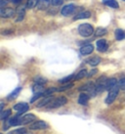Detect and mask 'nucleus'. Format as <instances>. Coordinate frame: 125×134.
Returning <instances> with one entry per match:
<instances>
[{
    "label": "nucleus",
    "instance_id": "obj_1",
    "mask_svg": "<svg viewBox=\"0 0 125 134\" xmlns=\"http://www.w3.org/2000/svg\"><path fill=\"white\" fill-rule=\"evenodd\" d=\"M78 32L81 36L83 37H88L90 35H92L94 32V29L91 25L89 24H82L78 26Z\"/></svg>",
    "mask_w": 125,
    "mask_h": 134
},
{
    "label": "nucleus",
    "instance_id": "obj_2",
    "mask_svg": "<svg viewBox=\"0 0 125 134\" xmlns=\"http://www.w3.org/2000/svg\"><path fill=\"white\" fill-rule=\"evenodd\" d=\"M66 102H67V100H66V97H58V98H56V99H53V100L46 106V108H48V109L60 108V107L64 106L65 104H66Z\"/></svg>",
    "mask_w": 125,
    "mask_h": 134
},
{
    "label": "nucleus",
    "instance_id": "obj_3",
    "mask_svg": "<svg viewBox=\"0 0 125 134\" xmlns=\"http://www.w3.org/2000/svg\"><path fill=\"white\" fill-rule=\"evenodd\" d=\"M107 79H109V78H107L106 76H101L100 78H98V80H97L95 83L97 93H101V92H103L104 90H106Z\"/></svg>",
    "mask_w": 125,
    "mask_h": 134
},
{
    "label": "nucleus",
    "instance_id": "obj_4",
    "mask_svg": "<svg viewBox=\"0 0 125 134\" xmlns=\"http://www.w3.org/2000/svg\"><path fill=\"white\" fill-rule=\"evenodd\" d=\"M119 89H120V87L119 85H116L114 88L109 91V94H107V97L106 98V103L107 104H111L114 100H115V98L117 97L118 95V92H119Z\"/></svg>",
    "mask_w": 125,
    "mask_h": 134
},
{
    "label": "nucleus",
    "instance_id": "obj_5",
    "mask_svg": "<svg viewBox=\"0 0 125 134\" xmlns=\"http://www.w3.org/2000/svg\"><path fill=\"white\" fill-rule=\"evenodd\" d=\"M36 119L35 115H32V114H26V115H22L19 118V125H24V124H29L31 121H33L34 119Z\"/></svg>",
    "mask_w": 125,
    "mask_h": 134
},
{
    "label": "nucleus",
    "instance_id": "obj_6",
    "mask_svg": "<svg viewBox=\"0 0 125 134\" xmlns=\"http://www.w3.org/2000/svg\"><path fill=\"white\" fill-rule=\"evenodd\" d=\"M48 127V124L43 120H38V121H34L30 125V129L31 130H43L46 129Z\"/></svg>",
    "mask_w": 125,
    "mask_h": 134
},
{
    "label": "nucleus",
    "instance_id": "obj_7",
    "mask_svg": "<svg viewBox=\"0 0 125 134\" xmlns=\"http://www.w3.org/2000/svg\"><path fill=\"white\" fill-rule=\"evenodd\" d=\"M74 11H75V6H74L73 4H67V5L62 7V9L61 10V13H62V16L69 17L71 14H73Z\"/></svg>",
    "mask_w": 125,
    "mask_h": 134
},
{
    "label": "nucleus",
    "instance_id": "obj_8",
    "mask_svg": "<svg viewBox=\"0 0 125 134\" xmlns=\"http://www.w3.org/2000/svg\"><path fill=\"white\" fill-rule=\"evenodd\" d=\"M15 15V10L12 9V8H1L0 9V16L2 18H11Z\"/></svg>",
    "mask_w": 125,
    "mask_h": 134
},
{
    "label": "nucleus",
    "instance_id": "obj_9",
    "mask_svg": "<svg viewBox=\"0 0 125 134\" xmlns=\"http://www.w3.org/2000/svg\"><path fill=\"white\" fill-rule=\"evenodd\" d=\"M13 109L15 110L16 112H18V114L20 115L24 114V113H26L27 110H29V105L26 104V103H18V104H16Z\"/></svg>",
    "mask_w": 125,
    "mask_h": 134
},
{
    "label": "nucleus",
    "instance_id": "obj_10",
    "mask_svg": "<svg viewBox=\"0 0 125 134\" xmlns=\"http://www.w3.org/2000/svg\"><path fill=\"white\" fill-rule=\"evenodd\" d=\"M97 49H98V51L100 52H105V51H107V47H109V44H107V40H105V39H100V40L97 41Z\"/></svg>",
    "mask_w": 125,
    "mask_h": 134
},
{
    "label": "nucleus",
    "instance_id": "obj_11",
    "mask_svg": "<svg viewBox=\"0 0 125 134\" xmlns=\"http://www.w3.org/2000/svg\"><path fill=\"white\" fill-rule=\"evenodd\" d=\"M93 51H94V46H93L92 44H86L80 48V54L83 55V56L90 55Z\"/></svg>",
    "mask_w": 125,
    "mask_h": 134
},
{
    "label": "nucleus",
    "instance_id": "obj_12",
    "mask_svg": "<svg viewBox=\"0 0 125 134\" xmlns=\"http://www.w3.org/2000/svg\"><path fill=\"white\" fill-rule=\"evenodd\" d=\"M16 14H17V18H16V22H21L22 20H24L25 18V14H26V11H25V7H19L16 11Z\"/></svg>",
    "mask_w": 125,
    "mask_h": 134
},
{
    "label": "nucleus",
    "instance_id": "obj_13",
    "mask_svg": "<svg viewBox=\"0 0 125 134\" xmlns=\"http://www.w3.org/2000/svg\"><path fill=\"white\" fill-rule=\"evenodd\" d=\"M117 84H118V82H117V80H116V78H110V79H107L106 90L110 91V90L112 89V88H114Z\"/></svg>",
    "mask_w": 125,
    "mask_h": 134
},
{
    "label": "nucleus",
    "instance_id": "obj_14",
    "mask_svg": "<svg viewBox=\"0 0 125 134\" xmlns=\"http://www.w3.org/2000/svg\"><path fill=\"white\" fill-rule=\"evenodd\" d=\"M103 3L107 7L113 8V9H117L119 7V4L116 0H103Z\"/></svg>",
    "mask_w": 125,
    "mask_h": 134
},
{
    "label": "nucleus",
    "instance_id": "obj_15",
    "mask_svg": "<svg viewBox=\"0 0 125 134\" xmlns=\"http://www.w3.org/2000/svg\"><path fill=\"white\" fill-rule=\"evenodd\" d=\"M89 98H90V96H89L88 94H86V93H80V95H79V97H78V104H80V105H86L87 103H88Z\"/></svg>",
    "mask_w": 125,
    "mask_h": 134
},
{
    "label": "nucleus",
    "instance_id": "obj_16",
    "mask_svg": "<svg viewBox=\"0 0 125 134\" xmlns=\"http://www.w3.org/2000/svg\"><path fill=\"white\" fill-rule=\"evenodd\" d=\"M91 17V13L89 11H83V12H80V13H78L77 15L75 16L73 18V20H81V19H88Z\"/></svg>",
    "mask_w": 125,
    "mask_h": 134
},
{
    "label": "nucleus",
    "instance_id": "obj_17",
    "mask_svg": "<svg viewBox=\"0 0 125 134\" xmlns=\"http://www.w3.org/2000/svg\"><path fill=\"white\" fill-rule=\"evenodd\" d=\"M53 99H54V98H53L52 96H46L45 98L41 99L40 102H39V103L37 104V107H38V108L44 107V106L46 107V106H47V105L49 104V103H50V102H51V101L53 100Z\"/></svg>",
    "mask_w": 125,
    "mask_h": 134
},
{
    "label": "nucleus",
    "instance_id": "obj_18",
    "mask_svg": "<svg viewBox=\"0 0 125 134\" xmlns=\"http://www.w3.org/2000/svg\"><path fill=\"white\" fill-rule=\"evenodd\" d=\"M50 2H51V0H39L38 4H37V8L39 10H46Z\"/></svg>",
    "mask_w": 125,
    "mask_h": 134
},
{
    "label": "nucleus",
    "instance_id": "obj_19",
    "mask_svg": "<svg viewBox=\"0 0 125 134\" xmlns=\"http://www.w3.org/2000/svg\"><path fill=\"white\" fill-rule=\"evenodd\" d=\"M87 63H88L90 66H92V67H96V66H98V65L101 63V58L98 56L89 58V59L87 60Z\"/></svg>",
    "mask_w": 125,
    "mask_h": 134
},
{
    "label": "nucleus",
    "instance_id": "obj_20",
    "mask_svg": "<svg viewBox=\"0 0 125 134\" xmlns=\"http://www.w3.org/2000/svg\"><path fill=\"white\" fill-rule=\"evenodd\" d=\"M32 92H33V94L44 93V86H43V84L35 83V84L32 86Z\"/></svg>",
    "mask_w": 125,
    "mask_h": 134
},
{
    "label": "nucleus",
    "instance_id": "obj_21",
    "mask_svg": "<svg viewBox=\"0 0 125 134\" xmlns=\"http://www.w3.org/2000/svg\"><path fill=\"white\" fill-rule=\"evenodd\" d=\"M114 34H115V38L117 40H123L125 38V32L122 30H120V29H117V30H115Z\"/></svg>",
    "mask_w": 125,
    "mask_h": 134
},
{
    "label": "nucleus",
    "instance_id": "obj_22",
    "mask_svg": "<svg viewBox=\"0 0 125 134\" xmlns=\"http://www.w3.org/2000/svg\"><path fill=\"white\" fill-rule=\"evenodd\" d=\"M21 90H22V88H21V87H18V88H16V89L14 90V91H13V92H12V93L7 97V99H8V100H10V101L14 100L16 97H17L19 94H20Z\"/></svg>",
    "mask_w": 125,
    "mask_h": 134
},
{
    "label": "nucleus",
    "instance_id": "obj_23",
    "mask_svg": "<svg viewBox=\"0 0 125 134\" xmlns=\"http://www.w3.org/2000/svg\"><path fill=\"white\" fill-rule=\"evenodd\" d=\"M87 75H88V72H87L86 70H81L77 75L74 76V79H75V80H79V79H82V78L85 77V76H87Z\"/></svg>",
    "mask_w": 125,
    "mask_h": 134
},
{
    "label": "nucleus",
    "instance_id": "obj_24",
    "mask_svg": "<svg viewBox=\"0 0 125 134\" xmlns=\"http://www.w3.org/2000/svg\"><path fill=\"white\" fill-rule=\"evenodd\" d=\"M107 30L104 29V27H98L95 31V35L96 36H104L105 34H107Z\"/></svg>",
    "mask_w": 125,
    "mask_h": 134
},
{
    "label": "nucleus",
    "instance_id": "obj_25",
    "mask_svg": "<svg viewBox=\"0 0 125 134\" xmlns=\"http://www.w3.org/2000/svg\"><path fill=\"white\" fill-rule=\"evenodd\" d=\"M11 115V110H6V111H2L0 114V119L1 120H6L8 116Z\"/></svg>",
    "mask_w": 125,
    "mask_h": 134
},
{
    "label": "nucleus",
    "instance_id": "obj_26",
    "mask_svg": "<svg viewBox=\"0 0 125 134\" xmlns=\"http://www.w3.org/2000/svg\"><path fill=\"white\" fill-rule=\"evenodd\" d=\"M38 1L39 0H27V2H26V8H29V9L34 8L35 6H37Z\"/></svg>",
    "mask_w": 125,
    "mask_h": 134
},
{
    "label": "nucleus",
    "instance_id": "obj_27",
    "mask_svg": "<svg viewBox=\"0 0 125 134\" xmlns=\"http://www.w3.org/2000/svg\"><path fill=\"white\" fill-rule=\"evenodd\" d=\"M34 82L35 83H39V84H45L46 82H47V79L43 76H36V77H34Z\"/></svg>",
    "mask_w": 125,
    "mask_h": 134
},
{
    "label": "nucleus",
    "instance_id": "obj_28",
    "mask_svg": "<svg viewBox=\"0 0 125 134\" xmlns=\"http://www.w3.org/2000/svg\"><path fill=\"white\" fill-rule=\"evenodd\" d=\"M73 77H74L73 75H67V76H66V77L60 79L59 82H60V83H69V82H70Z\"/></svg>",
    "mask_w": 125,
    "mask_h": 134
},
{
    "label": "nucleus",
    "instance_id": "obj_29",
    "mask_svg": "<svg viewBox=\"0 0 125 134\" xmlns=\"http://www.w3.org/2000/svg\"><path fill=\"white\" fill-rule=\"evenodd\" d=\"M56 91H58V88H56V87H51V88L47 89L46 91H44L43 96H50L51 94H53L54 92H56Z\"/></svg>",
    "mask_w": 125,
    "mask_h": 134
},
{
    "label": "nucleus",
    "instance_id": "obj_30",
    "mask_svg": "<svg viewBox=\"0 0 125 134\" xmlns=\"http://www.w3.org/2000/svg\"><path fill=\"white\" fill-rule=\"evenodd\" d=\"M72 86H73V84H72V83H66V85H62V86H61V87H59V88H58V91H59V92H62V91H66V90L71 88Z\"/></svg>",
    "mask_w": 125,
    "mask_h": 134
},
{
    "label": "nucleus",
    "instance_id": "obj_31",
    "mask_svg": "<svg viewBox=\"0 0 125 134\" xmlns=\"http://www.w3.org/2000/svg\"><path fill=\"white\" fill-rule=\"evenodd\" d=\"M26 128H18V129H15V130H13L11 131V132H9L8 134H24V133H26Z\"/></svg>",
    "mask_w": 125,
    "mask_h": 134
},
{
    "label": "nucleus",
    "instance_id": "obj_32",
    "mask_svg": "<svg viewBox=\"0 0 125 134\" xmlns=\"http://www.w3.org/2000/svg\"><path fill=\"white\" fill-rule=\"evenodd\" d=\"M41 96H43V93H36V94H34L32 98L30 99V103H34V102H35L37 99H39Z\"/></svg>",
    "mask_w": 125,
    "mask_h": 134
},
{
    "label": "nucleus",
    "instance_id": "obj_33",
    "mask_svg": "<svg viewBox=\"0 0 125 134\" xmlns=\"http://www.w3.org/2000/svg\"><path fill=\"white\" fill-rule=\"evenodd\" d=\"M64 3V0H51V4L53 6H60Z\"/></svg>",
    "mask_w": 125,
    "mask_h": 134
},
{
    "label": "nucleus",
    "instance_id": "obj_34",
    "mask_svg": "<svg viewBox=\"0 0 125 134\" xmlns=\"http://www.w3.org/2000/svg\"><path fill=\"white\" fill-rule=\"evenodd\" d=\"M118 85H119V87H120V89L125 90V77L121 78V79L118 81Z\"/></svg>",
    "mask_w": 125,
    "mask_h": 134
},
{
    "label": "nucleus",
    "instance_id": "obj_35",
    "mask_svg": "<svg viewBox=\"0 0 125 134\" xmlns=\"http://www.w3.org/2000/svg\"><path fill=\"white\" fill-rule=\"evenodd\" d=\"M8 4V0H0V7L5 8V6Z\"/></svg>",
    "mask_w": 125,
    "mask_h": 134
},
{
    "label": "nucleus",
    "instance_id": "obj_36",
    "mask_svg": "<svg viewBox=\"0 0 125 134\" xmlns=\"http://www.w3.org/2000/svg\"><path fill=\"white\" fill-rule=\"evenodd\" d=\"M97 71H97L96 69H95V70H92V71H91L90 72H89V75H87V76H89V77H90V76H92L93 75H95V74L97 72Z\"/></svg>",
    "mask_w": 125,
    "mask_h": 134
},
{
    "label": "nucleus",
    "instance_id": "obj_37",
    "mask_svg": "<svg viewBox=\"0 0 125 134\" xmlns=\"http://www.w3.org/2000/svg\"><path fill=\"white\" fill-rule=\"evenodd\" d=\"M11 1H12V2H13L14 4H17V5H18V4H20L21 2H22V0H11Z\"/></svg>",
    "mask_w": 125,
    "mask_h": 134
},
{
    "label": "nucleus",
    "instance_id": "obj_38",
    "mask_svg": "<svg viewBox=\"0 0 125 134\" xmlns=\"http://www.w3.org/2000/svg\"><path fill=\"white\" fill-rule=\"evenodd\" d=\"M2 34H13V31H12V30H5V31H3Z\"/></svg>",
    "mask_w": 125,
    "mask_h": 134
},
{
    "label": "nucleus",
    "instance_id": "obj_39",
    "mask_svg": "<svg viewBox=\"0 0 125 134\" xmlns=\"http://www.w3.org/2000/svg\"><path fill=\"white\" fill-rule=\"evenodd\" d=\"M3 107H4V103L3 102H1V105H0V110H1V112L3 111Z\"/></svg>",
    "mask_w": 125,
    "mask_h": 134
},
{
    "label": "nucleus",
    "instance_id": "obj_40",
    "mask_svg": "<svg viewBox=\"0 0 125 134\" xmlns=\"http://www.w3.org/2000/svg\"><path fill=\"white\" fill-rule=\"evenodd\" d=\"M123 1H125V0H123Z\"/></svg>",
    "mask_w": 125,
    "mask_h": 134
}]
</instances>
